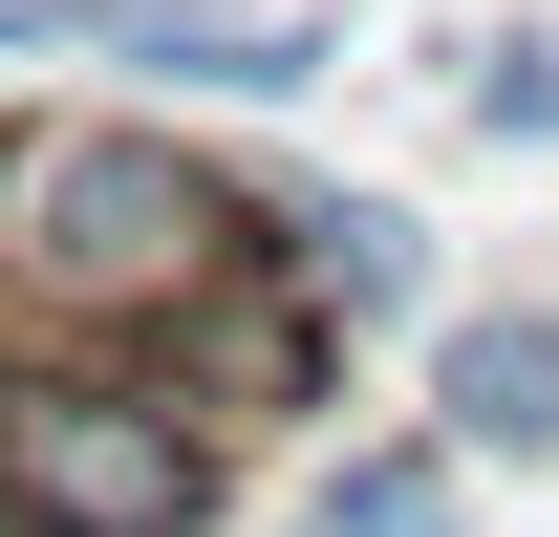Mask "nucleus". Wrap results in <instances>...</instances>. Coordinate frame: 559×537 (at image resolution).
I'll use <instances>...</instances> for the list:
<instances>
[{
    "label": "nucleus",
    "mask_w": 559,
    "mask_h": 537,
    "mask_svg": "<svg viewBox=\"0 0 559 537\" xmlns=\"http://www.w3.org/2000/svg\"><path fill=\"white\" fill-rule=\"evenodd\" d=\"M259 259V172H215L173 108H0V323L151 344Z\"/></svg>",
    "instance_id": "obj_1"
},
{
    "label": "nucleus",
    "mask_w": 559,
    "mask_h": 537,
    "mask_svg": "<svg viewBox=\"0 0 559 537\" xmlns=\"http://www.w3.org/2000/svg\"><path fill=\"white\" fill-rule=\"evenodd\" d=\"M237 430L151 344H0V537H215Z\"/></svg>",
    "instance_id": "obj_2"
},
{
    "label": "nucleus",
    "mask_w": 559,
    "mask_h": 537,
    "mask_svg": "<svg viewBox=\"0 0 559 537\" xmlns=\"http://www.w3.org/2000/svg\"><path fill=\"white\" fill-rule=\"evenodd\" d=\"M151 366H173L237 452H280V430H323V408H345V323H323L280 259H237L215 301H173V323H151Z\"/></svg>",
    "instance_id": "obj_3"
},
{
    "label": "nucleus",
    "mask_w": 559,
    "mask_h": 537,
    "mask_svg": "<svg viewBox=\"0 0 559 537\" xmlns=\"http://www.w3.org/2000/svg\"><path fill=\"white\" fill-rule=\"evenodd\" d=\"M66 65H130V86H194V108H301L345 65L323 0H66Z\"/></svg>",
    "instance_id": "obj_4"
},
{
    "label": "nucleus",
    "mask_w": 559,
    "mask_h": 537,
    "mask_svg": "<svg viewBox=\"0 0 559 537\" xmlns=\"http://www.w3.org/2000/svg\"><path fill=\"white\" fill-rule=\"evenodd\" d=\"M259 259L301 279L345 344L430 323V215H409V194H345V172H259Z\"/></svg>",
    "instance_id": "obj_5"
},
{
    "label": "nucleus",
    "mask_w": 559,
    "mask_h": 537,
    "mask_svg": "<svg viewBox=\"0 0 559 537\" xmlns=\"http://www.w3.org/2000/svg\"><path fill=\"white\" fill-rule=\"evenodd\" d=\"M430 430H452L474 473H559V279L430 323Z\"/></svg>",
    "instance_id": "obj_6"
},
{
    "label": "nucleus",
    "mask_w": 559,
    "mask_h": 537,
    "mask_svg": "<svg viewBox=\"0 0 559 537\" xmlns=\"http://www.w3.org/2000/svg\"><path fill=\"white\" fill-rule=\"evenodd\" d=\"M301 537H474V452L452 430H366V452H323Z\"/></svg>",
    "instance_id": "obj_7"
},
{
    "label": "nucleus",
    "mask_w": 559,
    "mask_h": 537,
    "mask_svg": "<svg viewBox=\"0 0 559 537\" xmlns=\"http://www.w3.org/2000/svg\"><path fill=\"white\" fill-rule=\"evenodd\" d=\"M452 108H474V151H559V22H495Z\"/></svg>",
    "instance_id": "obj_8"
}]
</instances>
